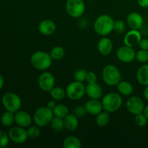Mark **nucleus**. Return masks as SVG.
<instances>
[{
  "label": "nucleus",
  "instance_id": "1",
  "mask_svg": "<svg viewBox=\"0 0 148 148\" xmlns=\"http://www.w3.org/2000/svg\"><path fill=\"white\" fill-rule=\"evenodd\" d=\"M114 18L108 14H101L94 22V30L101 36H106L114 30Z\"/></svg>",
  "mask_w": 148,
  "mask_h": 148
},
{
  "label": "nucleus",
  "instance_id": "2",
  "mask_svg": "<svg viewBox=\"0 0 148 148\" xmlns=\"http://www.w3.org/2000/svg\"><path fill=\"white\" fill-rule=\"evenodd\" d=\"M101 103L104 111L108 113H113L118 111L121 108L123 100L119 93L109 92L104 95Z\"/></svg>",
  "mask_w": 148,
  "mask_h": 148
},
{
  "label": "nucleus",
  "instance_id": "3",
  "mask_svg": "<svg viewBox=\"0 0 148 148\" xmlns=\"http://www.w3.org/2000/svg\"><path fill=\"white\" fill-rule=\"evenodd\" d=\"M30 63L35 69L45 71L49 69L52 64L50 54L44 51H36L30 57Z\"/></svg>",
  "mask_w": 148,
  "mask_h": 148
},
{
  "label": "nucleus",
  "instance_id": "4",
  "mask_svg": "<svg viewBox=\"0 0 148 148\" xmlns=\"http://www.w3.org/2000/svg\"><path fill=\"white\" fill-rule=\"evenodd\" d=\"M102 77L104 82L108 86H116L121 80L119 69L114 64H108L103 68Z\"/></svg>",
  "mask_w": 148,
  "mask_h": 148
},
{
  "label": "nucleus",
  "instance_id": "5",
  "mask_svg": "<svg viewBox=\"0 0 148 148\" xmlns=\"http://www.w3.org/2000/svg\"><path fill=\"white\" fill-rule=\"evenodd\" d=\"M53 116V110L47 106H41L36 109L33 115V121L39 127H44L50 124Z\"/></svg>",
  "mask_w": 148,
  "mask_h": 148
},
{
  "label": "nucleus",
  "instance_id": "6",
  "mask_svg": "<svg viewBox=\"0 0 148 148\" xmlns=\"http://www.w3.org/2000/svg\"><path fill=\"white\" fill-rule=\"evenodd\" d=\"M86 93V87L82 82L74 81L67 85L66 95L72 101H79Z\"/></svg>",
  "mask_w": 148,
  "mask_h": 148
},
{
  "label": "nucleus",
  "instance_id": "7",
  "mask_svg": "<svg viewBox=\"0 0 148 148\" xmlns=\"http://www.w3.org/2000/svg\"><path fill=\"white\" fill-rule=\"evenodd\" d=\"M2 104L7 111L16 113L22 106V100L18 95L14 92H7L1 98Z\"/></svg>",
  "mask_w": 148,
  "mask_h": 148
},
{
  "label": "nucleus",
  "instance_id": "8",
  "mask_svg": "<svg viewBox=\"0 0 148 148\" xmlns=\"http://www.w3.org/2000/svg\"><path fill=\"white\" fill-rule=\"evenodd\" d=\"M66 11L72 17L79 18L85 12V4L83 0H66Z\"/></svg>",
  "mask_w": 148,
  "mask_h": 148
},
{
  "label": "nucleus",
  "instance_id": "9",
  "mask_svg": "<svg viewBox=\"0 0 148 148\" xmlns=\"http://www.w3.org/2000/svg\"><path fill=\"white\" fill-rule=\"evenodd\" d=\"M126 106L127 111L134 116L143 113L145 107L143 100L138 96H132L129 98Z\"/></svg>",
  "mask_w": 148,
  "mask_h": 148
},
{
  "label": "nucleus",
  "instance_id": "10",
  "mask_svg": "<svg viewBox=\"0 0 148 148\" xmlns=\"http://www.w3.org/2000/svg\"><path fill=\"white\" fill-rule=\"evenodd\" d=\"M38 84L43 91L50 92L54 88L55 78L51 72H44L39 76Z\"/></svg>",
  "mask_w": 148,
  "mask_h": 148
},
{
  "label": "nucleus",
  "instance_id": "11",
  "mask_svg": "<svg viewBox=\"0 0 148 148\" xmlns=\"http://www.w3.org/2000/svg\"><path fill=\"white\" fill-rule=\"evenodd\" d=\"M8 135L10 140L16 144H23L25 143L28 138L27 130H25L24 127L20 126L12 128L9 131Z\"/></svg>",
  "mask_w": 148,
  "mask_h": 148
},
{
  "label": "nucleus",
  "instance_id": "12",
  "mask_svg": "<svg viewBox=\"0 0 148 148\" xmlns=\"http://www.w3.org/2000/svg\"><path fill=\"white\" fill-rule=\"evenodd\" d=\"M136 52L132 47L127 46L119 48L116 51V56L119 61L124 63H131L135 59Z\"/></svg>",
  "mask_w": 148,
  "mask_h": 148
},
{
  "label": "nucleus",
  "instance_id": "13",
  "mask_svg": "<svg viewBox=\"0 0 148 148\" xmlns=\"http://www.w3.org/2000/svg\"><path fill=\"white\" fill-rule=\"evenodd\" d=\"M127 25L133 30H140L143 26L144 20L140 13L133 12L129 14L127 17Z\"/></svg>",
  "mask_w": 148,
  "mask_h": 148
},
{
  "label": "nucleus",
  "instance_id": "14",
  "mask_svg": "<svg viewBox=\"0 0 148 148\" xmlns=\"http://www.w3.org/2000/svg\"><path fill=\"white\" fill-rule=\"evenodd\" d=\"M142 39V35L139 30H133L127 33L124 38V43L126 46H130V47H133L136 45L139 44L140 41Z\"/></svg>",
  "mask_w": 148,
  "mask_h": 148
},
{
  "label": "nucleus",
  "instance_id": "15",
  "mask_svg": "<svg viewBox=\"0 0 148 148\" xmlns=\"http://www.w3.org/2000/svg\"><path fill=\"white\" fill-rule=\"evenodd\" d=\"M32 121L33 119L31 118V116L26 111L19 110L14 114V122L20 127H24V128L30 127Z\"/></svg>",
  "mask_w": 148,
  "mask_h": 148
},
{
  "label": "nucleus",
  "instance_id": "16",
  "mask_svg": "<svg viewBox=\"0 0 148 148\" xmlns=\"http://www.w3.org/2000/svg\"><path fill=\"white\" fill-rule=\"evenodd\" d=\"M56 25L54 22L49 19L43 20L39 23L38 30L43 36H51L56 31Z\"/></svg>",
  "mask_w": 148,
  "mask_h": 148
},
{
  "label": "nucleus",
  "instance_id": "17",
  "mask_svg": "<svg viewBox=\"0 0 148 148\" xmlns=\"http://www.w3.org/2000/svg\"><path fill=\"white\" fill-rule=\"evenodd\" d=\"M86 94L90 99H100L103 95L102 87L96 82L88 83L86 86Z\"/></svg>",
  "mask_w": 148,
  "mask_h": 148
},
{
  "label": "nucleus",
  "instance_id": "18",
  "mask_svg": "<svg viewBox=\"0 0 148 148\" xmlns=\"http://www.w3.org/2000/svg\"><path fill=\"white\" fill-rule=\"evenodd\" d=\"M98 50L101 54L108 56L113 50V43L111 39L106 36H103L98 43Z\"/></svg>",
  "mask_w": 148,
  "mask_h": 148
},
{
  "label": "nucleus",
  "instance_id": "19",
  "mask_svg": "<svg viewBox=\"0 0 148 148\" xmlns=\"http://www.w3.org/2000/svg\"><path fill=\"white\" fill-rule=\"evenodd\" d=\"M85 108L87 113L92 116H97L103 111L102 103L97 99H90L85 103Z\"/></svg>",
  "mask_w": 148,
  "mask_h": 148
},
{
  "label": "nucleus",
  "instance_id": "20",
  "mask_svg": "<svg viewBox=\"0 0 148 148\" xmlns=\"http://www.w3.org/2000/svg\"><path fill=\"white\" fill-rule=\"evenodd\" d=\"M64 128L68 131L73 132L77 129L79 125V120L75 114H68L65 118H64Z\"/></svg>",
  "mask_w": 148,
  "mask_h": 148
},
{
  "label": "nucleus",
  "instance_id": "21",
  "mask_svg": "<svg viewBox=\"0 0 148 148\" xmlns=\"http://www.w3.org/2000/svg\"><path fill=\"white\" fill-rule=\"evenodd\" d=\"M117 86L119 93L124 96H129L133 92V85L128 81H120Z\"/></svg>",
  "mask_w": 148,
  "mask_h": 148
},
{
  "label": "nucleus",
  "instance_id": "22",
  "mask_svg": "<svg viewBox=\"0 0 148 148\" xmlns=\"http://www.w3.org/2000/svg\"><path fill=\"white\" fill-rule=\"evenodd\" d=\"M137 79L140 85H148V64H144L139 68L137 72Z\"/></svg>",
  "mask_w": 148,
  "mask_h": 148
},
{
  "label": "nucleus",
  "instance_id": "23",
  "mask_svg": "<svg viewBox=\"0 0 148 148\" xmlns=\"http://www.w3.org/2000/svg\"><path fill=\"white\" fill-rule=\"evenodd\" d=\"M63 146L64 148H80L82 142L75 136H69L64 140Z\"/></svg>",
  "mask_w": 148,
  "mask_h": 148
},
{
  "label": "nucleus",
  "instance_id": "24",
  "mask_svg": "<svg viewBox=\"0 0 148 148\" xmlns=\"http://www.w3.org/2000/svg\"><path fill=\"white\" fill-rule=\"evenodd\" d=\"M110 115L107 111H101L96 116V124L100 127H105L109 124Z\"/></svg>",
  "mask_w": 148,
  "mask_h": 148
},
{
  "label": "nucleus",
  "instance_id": "25",
  "mask_svg": "<svg viewBox=\"0 0 148 148\" xmlns=\"http://www.w3.org/2000/svg\"><path fill=\"white\" fill-rule=\"evenodd\" d=\"M54 116L64 119L69 114V108L64 104H58L53 109Z\"/></svg>",
  "mask_w": 148,
  "mask_h": 148
},
{
  "label": "nucleus",
  "instance_id": "26",
  "mask_svg": "<svg viewBox=\"0 0 148 148\" xmlns=\"http://www.w3.org/2000/svg\"><path fill=\"white\" fill-rule=\"evenodd\" d=\"M50 124L52 130L55 132H61L62 131H63L64 129H65L64 119L59 118V117L53 116Z\"/></svg>",
  "mask_w": 148,
  "mask_h": 148
},
{
  "label": "nucleus",
  "instance_id": "27",
  "mask_svg": "<svg viewBox=\"0 0 148 148\" xmlns=\"http://www.w3.org/2000/svg\"><path fill=\"white\" fill-rule=\"evenodd\" d=\"M51 97L53 98L54 101H62L66 96V90H64L63 88L60 87H56L53 88L49 92Z\"/></svg>",
  "mask_w": 148,
  "mask_h": 148
},
{
  "label": "nucleus",
  "instance_id": "28",
  "mask_svg": "<svg viewBox=\"0 0 148 148\" xmlns=\"http://www.w3.org/2000/svg\"><path fill=\"white\" fill-rule=\"evenodd\" d=\"M14 121V113L7 111L2 114L1 118V122L4 127H10Z\"/></svg>",
  "mask_w": 148,
  "mask_h": 148
},
{
  "label": "nucleus",
  "instance_id": "29",
  "mask_svg": "<svg viewBox=\"0 0 148 148\" xmlns=\"http://www.w3.org/2000/svg\"><path fill=\"white\" fill-rule=\"evenodd\" d=\"M64 49L62 46H55L51 49L50 52V56L51 57L52 60H60V59H63L64 56Z\"/></svg>",
  "mask_w": 148,
  "mask_h": 148
},
{
  "label": "nucleus",
  "instance_id": "30",
  "mask_svg": "<svg viewBox=\"0 0 148 148\" xmlns=\"http://www.w3.org/2000/svg\"><path fill=\"white\" fill-rule=\"evenodd\" d=\"M27 133L28 138L36 139L40 136V130L39 129L38 126H31V127H30L27 129Z\"/></svg>",
  "mask_w": 148,
  "mask_h": 148
},
{
  "label": "nucleus",
  "instance_id": "31",
  "mask_svg": "<svg viewBox=\"0 0 148 148\" xmlns=\"http://www.w3.org/2000/svg\"><path fill=\"white\" fill-rule=\"evenodd\" d=\"M147 121L148 119L143 113L135 115V117H134V122L136 125L140 127H145L147 124Z\"/></svg>",
  "mask_w": 148,
  "mask_h": 148
},
{
  "label": "nucleus",
  "instance_id": "32",
  "mask_svg": "<svg viewBox=\"0 0 148 148\" xmlns=\"http://www.w3.org/2000/svg\"><path fill=\"white\" fill-rule=\"evenodd\" d=\"M87 72H88L85 69H82V68L77 69L74 73V78L76 81L83 82L84 81L86 80Z\"/></svg>",
  "mask_w": 148,
  "mask_h": 148
},
{
  "label": "nucleus",
  "instance_id": "33",
  "mask_svg": "<svg viewBox=\"0 0 148 148\" xmlns=\"http://www.w3.org/2000/svg\"><path fill=\"white\" fill-rule=\"evenodd\" d=\"M135 59L140 63H146L148 62V51L141 49L136 53Z\"/></svg>",
  "mask_w": 148,
  "mask_h": 148
},
{
  "label": "nucleus",
  "instance_id": "34",
  "mask_svg": "<svg viewBox=\"0 0 148 148\" xmlns=\"http://www.w3.org/2000/svg\"><path fill=\"white\" fill-rule=\"evenodd\" d=\"M10 137L4 132L0 130V147H5L10 143Z\"/></svg>",
  "mask_w": 148,
  "mask_h": 148
},
{
  "label": "nucleus",
  "instance_id": "35",
  "mask_svg": "<svg viewBox=\"0 0 148 148\" xmlns=\"http://www.w3.org/2000/svg\"><path fill=\"white\" fill-rule=\"evenodd\" d=\"M126 25L125 23L123 20H118L116 21H115L114 23V30L117 33H122L125 30Z\"/></svg>",
  "mask_w": 148,
  "mask_h": 148
},
{
  "label": "nucleus",
  "instance_id": "36",
  "mask_svg": "<svg viewBox=\"0 0 148 148\" xmlns=\"http://www.w3.org/2000/svg\"><path fill=\"white\" fill-rule=\"evenodd\" d=\"M86 113L87 111L85 106H77L73 110V114H75L77 118H82V117L85 116Z\"/></svg>",
  "mask_w": 148,
  "mask_h": 148
},
{
  "label": "nucleus",
  "instance_id": "37",
  "mask_svg": "<svg viewBox=\"0 0 148 148\" xmlns=\"http://www.w3.org/2000/svg\"><path fill=\"white\" fill-rule=\"evenodd\" d=\"M86 81L88 83H93L97 82V75L94 72L90 71L87 72Z\"/></svg>",
  "mask_w": 148,
  "mask_h": 148
},
{
  "label": "nucleus",
  "instance_id": "38",
  "mask_svg": "<svg viewBox=\"0 0 148 148\" xmlns=\"http://www.w3.org/2000/svg\"><path fill=\"white\" fill-rule=\"evenodd\" d=\"M138 45L141 49L148 51V38H142Z\"/></svg>",
  "mask_w": 148,
  "mask_h": 148
},
{
  "label": "nucleus",
  "instance_id": "39",
  "mask_svg": "<svg viewBox=\"0 0 148 148\" xmlns=\"http://www.w3.org/2000/svg\"><path fill=\"white\" fill-rule=\"evenodd\" d=\"M137 3L143 8L148 7V0H137Z\"/></svg>",
  "mask_w": 148,
  "mask_h": 148
},
{
  "label": "nucleus",
  "instance_id": "40",
  "mask_svg": "<svg viewBox=\"0 0 148 148\" xmlns=\"http://www.w3.org/2000/svg\"><path fill=\"white\" fill-rule=\"evenodd\" d=\"M56 105H57V104L56 103V102H55L54 101H49V103H48L47 107H49L50 109L53 110V108L56 106Z\"/></svg>",
  "mask_w": 148,
  "mask_h": 148
},
{
  "label": "nucleus",
  "instance_id": "41",
  "mask_svg": "<svg viewBox=\"0 0 148 148\" xmlns=\"http://www.w3.org/2000/svg\"><path fill=\"white\" fill-rule=\"evenodd\" d=\"M143 95H144L145 98L148 101V85H147L145 89L144 92H143Z\"/></svg>",
  "mask_w": 148,
  "mask_h": 148
},
{
  "label": "nucleus",
  "instance_id": "42",
  "mask_svg": "<svg viewBox=\"0 0 148 148\" xmlns=\"http://www.w3.org/2000/svg\"><path fill=\"white\" fill-rule=\"evenodd\" d=\"M4 78L3 77L0 75V90L3 88L4 86Z\"/></svg>",
  "mask_w": 148,
  "mask_h": 148
},
{
  "label": "nucleus",
  "instance_id": "43",
  "mask_svg": "<svg viewBox=\"0 0 148 148\" xmlns=\"http://www.w3.org/2000/svg\"><path fill=\"white\" fill-rule=\"evenodd\" d=\"M143 114H145V115L146 116V117L148 119V105L147 106L145 107V109H144V111H143Z\"/></svg>",
  "mask_w": 148,
  "mask_h": 148
}]
</instances>
